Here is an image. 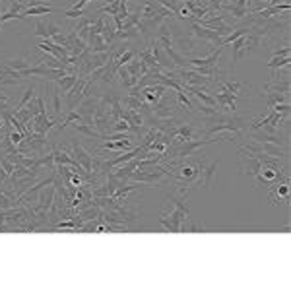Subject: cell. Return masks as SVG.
Here are the masks:
<instances>
[{
	"label": "cell",
	"instance_id": "obj_1",
	"mask_svg": "<svg viewBox=\"0 0 291 291\" xmlns=\"http://www.w3.org/2000/svg\"><path fill=\"white\" fill-rule=\"evenodd\" d=\"M184 216H190V214H182L179 208L161 210V214H159V224L163 225V229H165L167 233H179L180 220H182Z\"/></svg>",
	"mask_w": 291,
	"mask_h": 291
},
{
	"label": "cell",
	"instance_id": "obj_2",
	"mask_svg": "<svg viewBox=\"0 0 291 291\" xmlns=\"http://www.w3.org/2000/svg\"><path fill=\"white\" fill-rule=\"evenodd\" d=\"M184 22H190V33L196 37V39H202V41H208V43H214V45H222V39L224 35L214 31V29H208V27H202L198 22H192V20H184Z\"/></svg>",
	"mask_w": 291,
	"mask_h": 291
},
{
	"label": "cell",
	"instance_id": "obj_3",
	"mask_svg": "<svg viewBox=\"0 0 291 291\" xmlns=\"http://www.w3.org/2000/svg\"><path fill=\"white\" fill-rule=\"evenodd\" d=\"M55 124H58L57 122V118H51V116H47V113H39V115H35L27 124H25V128H27V132H37V134H47Z\"/></svg>",
	"mask_w": 291,
	"mask_h": 291
},
{
	"label": "cell",
	"instance_id": "obj_4",
	"mask_svg": "<svg viewBox=\"0 0 291 291\" xmlns=\"http://www.w3.org/2000/svg\"><path fill=\"white\" fill-rule=\"evenodd\" d=\"M99 101H101L99 93H91V95H88V97L82 99V103L76 107L78 113H80V116H82V122L91 124V120H93V113H95V109H97Z\"/></svg>",
	"mask_w": 291,
	"mask_h": 291
},
{
	"label": "cell",
	"instance_id": "obj_5",
	"mask_svg": "<svg viewBox=\"0 0 291 291\" xmlns=\"http://www.w3.org/2000/svg\"><path fill=\"white\" fill-rule=\"evenodd\" d=\"M216 171H218V161H212V163L206 165V161L202 159L200 173H198V177H196V180H194L192 188H194V186L210 188V186H212V180H214V177H216Z\"/></svg>",
	"mask_w": 291,
	"mask_h": 291
},
{
	"label": "cell",
	"instance_id": "obj_6",
	"mask_svg": "<svg viewBox=\"0 0 291 291\" xmlns=\"http://www.w3.org/2000/svg\"><path fill=\"white\" fill-rule=\"evenodd\" d=\"M239 161H241V173L248 177H256L260 173V161L254 157V154H248L243 148L239 150Z\"/></svg>",
	"mask_w": 291,
	"mask_h": 291
},
{
	"label": "cell",
	"instance_id": "obj_7",
	"mask_svg": "<svg viewBox=\"0 0 291 291\" xmlns=\"http://www.w3.org/2000/svg\"><path fill=\"white\" fill-rule=\"evenodd\" d=\"M58 33H62V27L58 23H55L53 20H39L35 23V35H39L43 39H53Z\"/></svg>",
	"mask_w": 291,
	"mask_h": 291
},
{
	"label": "cell",
	"instance_id": "obj_8",
	"mask_svg": "<svg viewBox=\"0 0 291 291\" xmlns=\"http://www.w3.org/2000/svg\"><path fill=\"white\" fill-rule=\"evenodd\" d=\"M167 91V88L165 86H161V84H150V86H146V88H142V91H140V97L148 103V105H156L157 101L161 99V95Z\"/></svg>",
	"mask_w": 291,
	"mask_h": 291
},
{
	"label": "cell",
	"instance_id": "obj_9",
	"mask_svg": "<svg viewBox=\"0 0 291 291\" xmlns=\"http://www.w3.org/2000/svg\"><path fill=\"white\" fill-rule=\"evenodd\" d=\"M225 51V45H220L218 47V51H214L210 57H206V58H188V68H198V66H216V64H220V57H222V53Z\"/></svg>",
	"mask_w": 291,
	"mask_h": 291
},
{
	"label": "cell",
	"instance_id": "obj_10",
	"mask_svg": "<svg viewBox=\"0 0 291 291\" xmlns=\"http://www.w3.org/2000/svg\"><path fill=\"white\" fill-rule=\"evenodd\" d=\"M262 35L260 33H256V31H248L245 35V45H243V57H250V55H254L256 51H258V47L262 43Z\"/></svg>",
	"mask_w": 291,
	"mask_h": 291
},
{
	"label": "cell",
	"instance_id": "obj_11",
	"mask_svg": "<svg viewBox=\"0 0 291 291\" xmlns=\"http://www.w3.org/2000/svg\"><path fill=\"white\" fill-rule=\"evenodd\" d=\"M70 126H72V130L76 132V134H82V136H86V138H95V140H103V136L99 134L91 124H86V122H70Z\"/></svg>",
	"mask_w": 291,
	"mask_h": 291
},
{
	"label": "cell",
	"instance_id": "obj_12",
	"mask_svg": "<svg viewBox=\"0 0 291 291\" xmlns=\"http://www.w3.org/2000/svg\"><path fill=\"white\" fill-rule=\"evenodd\" d=\"M291 90V84L290 80H280V78H274V80H270L268 84L264 86V91H276V93H290Z\"/></svg>",
	"mask_w": 291,
	"mask_h": 291
},
{
	"label": "cell",
	"instance_id": "obj_13",
	"mask_svg": "<svg viewBox=\"0 0 291 291\" xmlns=\"http://www.w3.org/2000/svg\"><path fill=\"white\" fill-rule=\"evenodd\" d=\"M88 47H90L91 53H105V51H109V49H111V47L103 41V37H101L99 33H90Z\"/></svg>",
	"mask_w": 291,
	"mask_h": 291
},
{
	"label": "cell",
	"instance_id": "obj_14",
	"mask_svg": "<svg viewBox=\"0 0 291 291\" xmlns=\"http://www.w3.org/2000/svg\"><path fill=\"white\" fill-rule=\"evenodd\" d=\"M262 97H264V101H266L268 109H272V107H274V105H278V103H290V93H276V91H266Z\"/></svg>",
	"mask_w": 291,
	"mask_h": 291
},
{
	"label": "cell",
	"instance_id": "obj_15",
	"mask_svg": "<svg viewBox=\"0 0 291 291\" xmlns=\"http://www.w3.org/2000/svg\"><path fill=\"white\" fill-rule=\"evenodd\" d=\"M116 78H118V82H120V86H122L124 90H130L132 86L138 84V80H136L134 76H130V72L126 70V66H120L116 70Z\"/></svg>",
	"mask_w": 291,
	"mask_h": 291
},
{
	"label": "cell",
	"instance_id": "obj_16",
	"mask_svg": "<svg viewBox=\"0 0 291 291\" xmlns=\"http://www.w3.org/2000/svg\"><path fill=\"white\" fill-rule=\"evenodd\" d=\"M175 99H177V105H179L180 111L184 113H190L194 109V105H192V101L186 97V91L180 90V91H175Z\"/></svg>",
	"mask_w": 291,
	"mask_h": 291
},
{
	"label": "cell",
	"instance_id": "obj_17",
	"mask_svg": "<svg viewBox=\"0 0 291 291\" xmlns=\"http://www.w3.org/2000/svg\"><path fill=\"white\" fill-rule=\"evenodd\" d=\"M99 35L103 37V41H105L107 45L111 47L113 43H115V39H116V27L111 25L109 22H105V25H103V29H101V33H99Z\"/></svg>",
	"mask_w": 291,
	"mask_h": 291
},
{
	"label": "cell",
	"instance_id": "obj_18",
	"mask_svg": "<svg viewBox=\"0 0 291 291\" xmlns=\"http://www.w3.org/2000/svg\"><path fill=\"white\" fill-rule=\"evenodd\" d=\"M51 97H53V111H55V116H60L62 101H60V88H58L57 84L51 88Z\"/></svg>",
	"mask_w": 291,
	"mask_h": 291
},
{
	"label": "cell",
	"instance_id": "obj_19",
	"mask_svg": "<svg viewBox=\"0 0 291 291\" xmlns=\"http://www.w3.org/2000/svg\"><path fill=\"white\" fill-rule=\"evenodd\" d=\"M37 95V86L35 84H29L27 88H25V91H23V95H22V99L18 101V105H16V109H22V107H25L33 97Z\"/></svg>",
	"mask_w": 291,
	"mask_h": 291
},
{
	"label": "cell",
	"instance_id": "obj_20",
	"mask_svg": "<svg viewBox=\"0 0 291 291\" xmlns=\"http://www.w3.org/2000/svg\"><path fill=\"white\" fill-rule=\"evenodd\" d=\"M49 16L53 14V6H31V8H25L23 10V16Z\"/></svg>",
	"mask_w": 291,
	"mask_h": 291
},
{
	"label": "cell",
	"instance_id": "obj_21",
	"mask_svg": "<svg viewBox=\"0 0 291 291\" xmlns=\"http://www.w3.org/2000/svg\"><path fill=\"white\" fill-rule=\"evenodd\" d=\"M76 80H78V76L76 74H66V76H62V78H58L57 80V86L60 88V91L62 93H66L74 84H76Z\"/></svg>",
	"mask_w": 291,
	"mask_h": 291
},
{
	"label": "cell",
	"instance_id": "obj_22",
	"mask_svg": "<svg viewBox=\"0 0 291 291\" xmlns=\"http://www.w3.org/2000/svg\"><path fill=\"white\" fill-rule=\"evenodd\" d=\"M290 62H291L290 57H272V60L268 62V68L274 72V70H278V68L290 66Z\"/></svg>",
	"mask_w": 291,
	"mask_h": 291
},
{
	"label": "cell",
	"instance_id": "obj_23",
	"mask_svg": "<svg viewBox=\"0 0 291 291\" xmlns=\"http://www.w3.org/2000/svg\"><path fill=\"white\" fill-rule=\"evenodd\" d=\"M4 64L10 66L12 70H16V72H22L25 68H29V62L25 58H8V60H4Z\"/></svg>",
	"mask_w": 291,
	"mask_h": 291
},
{
	"label": "cell",
	"instance_id": "obj_24",
	"mask_svg": "<svg viewBox=\"0 0 291 291\" xmlns=\"http://www.w3.org/2000/svg\"><path fill=\"white\" fill-rule=\"evenodd\" d=\"M140 37V29L136 27H128V29H120L116 31V39H138Z\"/></svg>",
	"mask_w": 291,
	"mask_h": 291
},
{
	"label": "cell",
	"instance_id": "obj_25",
	"mask_svg": "<svg viewBox=\"0 0 291 291\" xmlns=\"http://www.w3.org/2000/svg\"><path fill=\"white\" fill-rule=\"evenodd\" d=\"M113 132H130V124L120 116L118 120L113 122Z\"/></svg>",
	"mask_w": 291,
	"mask_h": 291
},
{
	"label": "cell",
	"instance_id": "obj_26",
	"mask_svg": "<svg viewBox=\"0 0 291 291\" xmlns=\"http://www.w3.org/2000/svg\"><path fill=\"white\" fill-rule=\"evenodd\" d=\"M161 6H165V8H169L173 14H179L180 10V0H157Z\"/></svg>",
	"mask_w": 291,
	"mask_h": 291
},
{
	"label": "cell",
	"instance_id": "obj_27",
	"mask_svg": "<svg viewBox=\"0 0 291 291\" xmlns=\"http://www.w3.org/2000/svg\"><path fill=\"white\" fill-rule=\"evenodd\" d=\"M0 165H2V169H4L8 175H12V173H14V163L4 156V152H0Z\"/></svg>",
	"mask_w": 291,
	"mask_h": 291
},
{
	"label": "cell",
	"instance_id": "obj_28",
	"mask_svg": "<svg viewBox=\"0 0 291 291\" xmlns=\"http://www.w3.org/2000/svg\"><path fill=\"white\" fill-rule=\"evenodd\" d=\"M198 113H200V115H204L206 118H210V116H214V115L218 113V109H216V107H208V105H202V103H200V107H198Z\"/></svg>",
	"mask_w": 291,
	"mask_h": 291
},
{
	"label": "cell",
	"instance_id": "obj_29",
	"mask_svg": "<svg viewBox=\"0 0 291 291\" xmlns=\"http://www.w3.org/2000/svg\"><path fill=\"white\" fill-rule=\"evenodd\" d=\"M6 134H8V138L12 140V144H14V146H18V144L23 140V134L22 132H18V130H8Z\"/></svg>",
	"mask_w": 291,
	"mask_h": 291
},
{
	"label": "cell",
	"instance_id": "obj_30",
	"mask_svg": "<svg viewBox=\"0 0 291 291\" xmlns=\"http://www.w3.org/2000/svg\"><path fill=\"white\" fill-rule=\"evenodd\" d=\"M64 16H66V18H72V20H78L80 16H84V10H74V8H72V10H66V12H64Z\"/></svg>",
	"mask_w": 291,
	"mask_h": 291
},
{
	"label": "cell",
	"instance_id": "obj_31",
	"mask_svg": "<svg viewBox=\"0 0 291 291\" xmlns=\"http://www.w3.org/2000/svg\"><path fill=\"white\" fill-rule=\"evenodd\" d=\"M8 179H10V175H8V173L2 169V165H0V188H2V184H4Z\"/></svg>",
	"mask_w": 291,
	"mask_h": 291
},
{
	"label": "cell",
	"instance_id": "obj_32",
	"mask_svg": "<svg viewBox=\"0 0 291 291\" xmlns=\"http://www.w3.org/2000/svg\"><path fill=\"white\" fill-rule=\"evenodd\" d=\"M282 2H288V0H268L270 6H276V4H282Z\"/></svg>",
	"mask_w": 291,
	"mask_h": 291
},
{
	"label": "cell",
	"instance_id": "obj_33",
	"mask_svg": "<svg viewBox=\"0 0 291 291\" xmlns=\"http://www.w3.org/2000/svg\"><path fill=\"white\" fill-rule=\"evenodd\" d=\"M0 101H4V103H8V95H6V93H2V91H0Z\"/></svg>",
	"mask_w": 291,
	"mask_h": 291
},
{
	"label": "cell",
	"instance_id": "obj_34",
	"mask_svg": "<svg viewBox=\"0 0 291 291\" xmlns=\"http://www.w3.org/2000/svg\"><path fill=\"white\" fill-rule=\"evenodd\" d=\"M45 2H49V4H51V0H45Z\"/></svg>",
	"mask_w": 291,
	"mask_h": 291
},
{
	"label": "cell",
	"instance_id": "obj_35",
	"mask_svg": "<svg viewBox=\"0 0 291 291\" xmlns=\"http://www.w3.org/2000/svg\"><path fill=\"white\" fill-rule=\"evenodd\" d=\"M107 2H109V0H107Z\"/></svg>",
	"mask_w": 291,
	"mask_h": 291
},
{
	"label": "cell",
	"instance_id": "obj_36",
	"mask_svg": "<svg viewBox=\"0 0 291 291\" xmlns=\"http://www.w3.org/2000/svg\"><path fill=\"white\" fill-rule=\"evenodd\" d=\"M0 2H2V0H0Z\"/></svg>",
	"mask_w": 291,
	"mask_h": 291
}]
</instances>
